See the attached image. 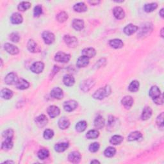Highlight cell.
Listing matches in <instances>:
<instances>
[{"label":"cell","instance_id":"35","mask_svg":"<svg viewBox=\"0 0 164 164\" xmlns=\"http://www.w3.org/2000/svg\"><path fill=\"white\" fill-rule=\"evenodd\" d=\"M99 136V132L96 130H92L87 133L86 137L89 139H96Z\"/></svg>","mask_w":164,"mask_h":164},{"label":"cell","instance_id":"36","mask_svg":"<svg viewBox=\"0 0 164 164\" xmlns=\"http://www.w3.org/2000/svg\"><path fill=\"white\" fill-rule=\"evenodd\" d=\"M158 7V4L156 3H148L144 5V10L145 12L149 13V12H151L154 10H156Z\"/></svg>","mask_w":164,"mask_h":164},{"label":"cell","instance_id":"51","mask_svg":"<svg viewBox=\"0 0 164 164\" xmlns=\"http://www.w3.org/2000/svg\"><path fill=\"white\" fill-rule=\"evenodd\" d=\"M99 2H99V1H90L89 2V3L92 5H96L98 3H99Z\"/></svg>","mask_w":164,"mask_h":164},{"label":"cell","instance_id":"22","mask_svg":"<svg viewBox=\"0 0 164 164\" xmlns=\"http://www.w3.org/2000/svg\"><path fill=\"white\" fill-rule=\"evenodd\" d=\"M138 27H137L136 25H134L133 24H128L124 28V32L127 35H131L134 33H135L138 30Z\"/></svg>","mask_w":164,"mask_h":164},{"label":"cell","instance_id":"50","mask_svg":"<svg viewBox=\"0 0 164 164\" xmlns=\"http://www.w3.org/2000/svg\"><path fill=\"white\" fill-rule=\"evenodd\" d=\"M58 71H59V68H58V66H56V65H55V68H53V72H54V73H51V74H52V76H55V74L57 73Z\"/></svg>","mask_w":164,"mask_h":164},{"label":"cell","instance_id":"28","mask_svg":"<svg viewBox=\"0 0 164 164\" xmlns=\"http://www.w3.org/2000/svg\"><path fill=\"white\" fill-rule=\"evenodd\" d=\"M69 147V144L67 142H63V143H58L55 145V150L56 152L62 153L65 151Z\"/></svg>","mask_w":164,"mask_h":164},{"label":"cell","instance_id":"29","mask_svg":"<svg viewBox=\"0 0 164 164\" xmlns=\"http://www.w3.org/2000/svg\"><path fill=\"white\" fill-rule=\"evenodd\" d=\"M63 82L65 86L71 87L74 84L75 80H74V78L71 75L66 74L64 76Z\"/></svg>","mask_w":164,"mask_h":164},{"label":"cell","instance_id":"1","mask_svg":"<svg viewBox=\"0 0 164 164\" xmlns=\"http://www.w3.org/2000/svg\"><path fill=\"white\" fill-rule=\"evenodd\" d=\"M111 93V88L109 85H106L105 87H102V88L97 90L94 94L92 95V97L96 99L101 100L104 99L105 97L109 96Z\"/></svg>","mask_w":164,"mask_h":164},{"label":"cell","instance_id":"17","mask_svg":"<svg viewBox=\"0 0 164 164\" xmlns=\"http://www.w3.org/2000/svg\"><path fill=\"white\" fill-rule=\"evenodd\" d=\"M133 99L130 96H126L123 97L121 100L122 105L124 106L126 109H129L133 105Z\"/></svg>","mask_w":164,"mask_h":164},{"label":"cell","instance_id":"24","mask_svg":"<svg viewBox=\"0 0 164 164\" xmlns=\"http://www.w3.org/2000/svg\"><path fill=\"white\" fill-rule=\"evenodd\" d=\"M58 126L62 130H65L68 128L70 126V121L69 120L65 117L60 118L58 121Z\"/></svg>","mask_w":164,"mask_h":164},{"label":"cell","instance_id":"55","mask_svg":"<svg viewBox=\"0 0 164 164\" xmlns=\"http://www.w3.org/2000/svg\"><path fill=\"white\" fill-rule=\"evenodd\" d=\"M4 163H14L13 162H12V161H10V162H8V161H7V162H5Z\"/></svg>","mask_w":164,"mask_h":164},{"label":"cell","instance_id":"43","mask_svg":"<svg viewBox=\"0 0 164 164\" xmlns=\"http://www.w3.org/2000/svg\"><path fill=\"white\" fill-rule=\"evenodd\" d=\"M68 19V15L65 12H61L56 15V20L60 23H64Z\"/></svg>","mask_w":164,"mask_h":164},{"label":"cell","instance_id":"53","mask_svg":"<svg viewBox=\"0 0 164 164\" xmlns=\"http://www.w3.org/2000/svg\"><path fill=\"white\" fill-rule=\"evenodd\" d=\"M100 163V162H99L98 160H92V161L91 162V163Z\"/></svg>","mask_w":164,"mask_h":164},{"label":"cell","instance_id":"9","mask_svg":"<svg viewBox=\"0 0 164 164\" xmlns=\"http://www.w3.org/2000/svg\"><path fill=\"white\" fill-rule=\"evenodd\" d=\"M78 106V102L74 100L65 101L64 103V109L66 112H72Z\"/></svg>","mask_w":164,"mask_h":164},{"label":"cell","instance_id":"11","mask_svg":"<svg viewBox=\"0 0 164 164\" xmlns=\"http://www.w3.org/2000/svg\"><path fill=\"white\" fill-rule=\"evenodd\" d=\"M4 48L5 49V51H7V53H8L10 55H17L19 53V50L18 49L17 47L16 46L10 44V43H6L4 46Z\"/></svg>","mask_w":164,"mask_h":164},{"label":"cell","instance_id":"47","mask_svg":"<svg viewBox=\"0 0 164 164\" xmlns=\"http://www.w3.org/2000/svg\"><path fill=\"white\" fill-rule=\"evenodd\" d=\"M99 144L97 142H94L91 144L89 146V151L92 153H96L99 150Z\"/></svg>","mask_w":164,"mask_h":164},{"label":"cell","instance_id":"42","mask_svg":"<svg viewBox=\"0 0 164 164\" xmlns=\"http://www.w3.org/2000/svg\"><path fill=\"white\" fill-rule=\"evenodd\" d=\"M31 3L28 2H23L21 3H20L18 5V10L19 11H26L28 9H29L31 7Z\"/></svg>","mask_w":164,"mask_h":164},{"label":"cell","instance_id":"40","mask_svg":"<svg viewBox=\"0 0 164 164\" xmlns=\"http://www.w3.org/2000/svg\"><path fill=\"white\" fill-rule=\"evenodd\" d=\"M115 153H116V150L114 147H109L105 150V151L104 152V155L106 157L111 158V157L114 156Z\"/></svg>","mask_w":164,"mask_h":164},{"label":"cell","instance_id":"32","mask_svg":"<svg viewBox=\"0 0 164 164\" xmlns=\"http://www.w3.org/2000/svg\"><path fill=\"white\" fill-rule=\"evenodd\" d=\"M73 8H74L75 12H80V13L86 12L87 10V7L86 6V5L83 2L76 3L74 6Z\"/></svg>","mask_w":164,"mask_h":164},{"label":"cell","instance_id":"6","mask_svg":"<svg viewBox=\"0 0 164 164\" xmlns=\"http://www.w3.org/2000/svg\"><path fill=\"white\" fill-rule=\"evenodd\" d=\"M43 39L44 41V43L47 44H51L54 43L55 40V35L51 33L49 31H45L42 34Z\"/></svg>","mask_w":164,"mask_h":164},{"label":"cell","instance_id":"33","mask_svg":"<svg viewBox=\"0 0 164 164\" xmlns=\"http://www.w3.org/2000/svg\"><path fill=\"white\" fill-rule=\"evenodd\" d=\"M13 96V92L8 89H3L1 91V97L5 99H10Z\"/></svg>","mask_w":164,"mask_h":164},{"label":"cell","instance_id":"4","mask_svg":"<svg viewBox=\"0 0 164 164\" xmlns=\"http://www.w3.org/2000/svg\"><path fill=\"white\" fill-rule=\"evenodd\" d=\"M71 55L64 52H58L55 56V60L62 63H67L70 60Z\"/></svg>","mask_w":164,"mask_h":164},{"label":"cell","instance_id":"30","mask_svg":"<svg viewBox=\"0 0 164 164\" xmlns=\"http://www.w3.org/2000/svg\"><path fill=\"white\" fill-rule=\"evenodd\" d=\"M142 137V134L140 131H133L130 134L128 137V140L129 141H135L140 139Z\"/></svg>","mask_w":164,"mask_h":164},{"label":"cell","instance_id":"27","mask_svg":"<svg viewBox=\"0 0 164 164\" xmlns=\"http://www.w3.org/2000/svg\"><path fill=\"white\" fill-rule=\"evenodd\" d=\"M105 119L101 115H98L96 117L94 120V126L97 129H102L105 126Z\"/></svg>","mask_w":164,"mask_h":164},{"label":"cell","instance_id":"20","mask_svg":"<svg viewBox=\"0 0 164 164\" xmlns=\"http://www.w3.org/2000/svg\"><path fill=\"white\" fill-rule=\"evenodd\" d=\"M152 109L150 106H146L145 107L144 109L142 115H141V119L143 121H146L147 119H150V118L151 117L152 115Z\"/></svg>","mask_w":164,"mask_h":164},{"label":"cell","instance_id":"54","mask_svg":"<svg viewBox=\"0 0 164 164\" xmlns=\"http://www.w3.org/2000/svg\"><path fill=\"white\" fill-rule=\"evenodd\" d=\"M163 28H162V30H161V32H160V35H161V37H163Z\"/></svg>","mask_w":164,"mask_h":164},{"label":"cell","instance_id":"12","mask_svg":"<svg viewBox=\"0 0 164 164\" xmlns=\"http://www.w3.org/2000/svg\"><path fill=\"white\" fill-rule=\"evenodd\" d=\"M35 121L36 122V125L40 128L44 127L48 122V120L45 115H40L36 117Z\"/></svg>","mask_w":164,"mask_h":164},{"label":"cell","instance_id":"31","mask_svg":"<svg viewBox=\"0 0 164 164\" xmlns=\"http://www.w3.org/2000/svg\"><path fill=\"white\" fill-rule=\"evenodd\" d=\"M13 147L12 138H5V140L3 142L2 144V149L3 150H9Z\"/></svg>","mask_w":164,"mask_h":164},{"label":"cell","instance_id":"48","mask_svg":"<svg viewBox=\"0 0 164 164\" xmlns=\"http://www.w3.org/2000/svg\"><path fill=\"white\" fill-rule=\"evenodd\" d=\"M156 124L157 125L161 128H163V112H162L156 118Z\"/></svg>","mask_w":164,"mask_h":164},{"label":"cell","instance_id":"3","mask_svg":"<svg viewBox=\"0 0 164 164\" xmlns=\"http://www.w3.org/2000/svg\"><path fill=\"white\" fill-rule=\"evenodd\" d=\"M95 85V81L93 79H88L81 82L80 84V89L85 92H88Z\"/></svg>","mask_w":164,"mask_h":164},{"label":"cell","instance_id":"49","mask_svg":"<svg viewBox=\"0 0 164 164\" xmlns=\"http://www.w3.org/2000/svg\"><path fill=\"white\" fill-rule=\"evenodd\" d=\"M10 39L14 43H18L20 39V37L17 33L14 32L10 35Z\"/></svg>","mask_w":164,"mask_h":164},{"label":"cell","instance_id":"52","mask_svg":"<svg viewBox=\"0 0 164 164\" xmlns=\"http://www.w3.org/2000/svg\"><path fill=\"white\" fill-rule=\"evenodd\" d=\"M159 14H160V16L162 17H163V8H162L160 10V12H159Z\"/></svg>","mask_w":164,"mask_h":164},{"label":"cell","instance_id":"16","mask_svg":"<svg viewBox=\"0 0 164 164\" xmlns=\"http://www.w3.org/2000/svg\"><path fill=\"white\" fill-rule=\"evenodd\" d=\"M68 159L69 162L71 163H76L80 162L81 160V155L79 152L77 151H73L71 152L68 156Z\"/></svg>","mask_w":164,"mask_h":164},{"label":"cell","instance_id":"5","mask_svg":"<svg viewBox=\"0 0 164 164\" xmlns=\"http://www.w3.org/2000/svg\"><path fill=\"white\" fill-rule=\"evenodd\" d=\"M64 40L65 44L70 48H75L78 45V40L74 36L66 35L64 36Z\"/></svg>","mask_w":164,"mask_h":164},{"label":"cell","instance_id":"19","mask_svg":"<svg viewBox=\"0 0 164 164\" xmlns=\"http://www.w3.org/2000/svg\"><path fill=\"white\" fill-rule=\"evenodd\" d=\"M15 85H16V87L19 90H25L27 89L30 87V84L28 83V81L26 80L20 78L18 80Z\"/></svg>","mask_w":164,"mask_h":164},{"label":"cell","instance_id":"13","mask_svg":"<svg viewBox=\"0 0 164 164\" xmlns=\"http://www.w3.org/2000/svg\"><path fill=\"white\" fill-rule=\"evenodd\" d=\"M51 96L53 97L55 99H61L63 98L64 93L63 90L59 87H55L51 91Z\"/></svg>","mask_w":164,"mask_h":164},{"label":"cell","instance_id":"26","mask_svg":"<svg viewBox=\"0 0 164 164\" xmlns=\"http://www.w3.org/2000/svg\"><path fill=\"white\" fill-rule=\"evenodd\" d=\"M10 20H11V22L13 24H20L23 22V18L22 17V15L19 13L15 12L12 15L11 18H10Z\"/></svg>","mask_w":164,"mask_h":164},{"label":"cell","instance_id":"41","mask_svg":"<svg viewBox=\"0 0 164 164\" xmlns=\"http://www.w3.org/2000/svg\"><path fill=\"white\" fill-rule=\"evenodd\" d=\"M49 155V152L46 149H41L38 152V157L40 160H45Z\"/></svg>","mask_w":164,"mask_h":164},{"label":"cell","instance_id":"46","mask_svg":"<svg viewBox=\"0 0 164 164\" xmlns=\"http://www.w3.org/2000/svg\"><path fill=\"white\" fill-rule=\"evenodd\" d=\"M43 13V8L41 5H37L33 10V15L35 17H39Z\"/></svg>","mask_w":164,"mask_h":164},{"label":"cell","instance_id":"44","mask_svg":"<svg viewBox=\"0 0 164 164\" xmlns=\"http://www.w3.org/2000/svg\"><path fill=\"white\" fill-rule=\"evenodd\" d=\"M54 136V132L52 130L47 129L44 132V138L45 139L49 140L51 138H52Z\"/></svg>","mask_w":164,"mask_h":164},{"label":"cell","instance_id":"8","mask_svg":"<svg viewBox=\"0 0 164 164\" xmlns=\"http://www.w3.org/2000/svg\"><path fill=\"white\" fill-rule=\"evenodd\" d=\"M149 95H150V96L151 97L153 101L158 99L159 97L162 96L160 89L157 86H153L151 87L150 90V92H149Z\"/></svg>","mask_w":164,"mask_h":164},{"label":"cell","instance_id":"10","mask_svg":"<svg viewBox=\"0 0 164 164\" xmlns=\"http://www.w3.org/2000/svg\"><path fill=\"white\" fill-rule=\"evenodd\" d=\"M18 80V77L16 74L14 73H10L5 77V81L7 85H14L16 84Z\"/></svg>","mask_w":164,"mask_h":164},{"label":"cell","instance_id":"21","mask_svg":"<svg viewBox=\"0 0 164 164\" xmlns=\"http://www.w3.org/2000/svg\"><path fill=\"white\" fill-rule=\"evenodd\" d=\"M81 54L83 56H87L89 58H93L96 55V50L92 48H85L81 51Z\"/></svg>","mask_w":164,"mask_h":164},{"label":"cell","instance_id":"18","mask_svg":"<svg viewBox=\"0 0 164 164\" xmlns=\"http://www.w3.org/2000/svg\"><path fill=\"white\" fill-rule=\"evenodd\" d=\"M89 64V58L87 56H81L77 60L76 65L78 68H85L87 65H88Z\"/></svg>","mask_w":164,"mask_h":164},{"label":"cell","instance_id":"45","mask_svg":"<svg viewBox=\"0 0 164 164\" xmlns=\"http://www.w3.org/2000/svg\"><path fill=\"white\" fill-rule=\"evenodd\" d=\"M2 135L5 138H13L14 131L12 129H8L3 132Z\"/></svg>","mask_w":164,"mask_h":164},{"label":"cell","instance_id":"38","mask_svg":"<svg viewBox=\"0 0 164 164\" xmlns=\"http://www.w3.org/2000/svg\"><path fill=\"white\" fill-rule=\"evenodd\" d=\"M139 86H140L139 82L137 80H134L131 81V83L129 85V87H128V89H129L130 92H135L139 89Z\"/></svg>","mask_w":164,"mask_h":164},{"label":"cell","instance_id":"39","mask_svg":"<svg viewBox=\"0 0 164 164\" xmlns=\"http://www.w3.org/2000/svg\"><path fill=\"white\" fill-rule=\"evenodd\" d=\"M87 127V123L85 121H81L78 122L76 125V130L82 132L84 131Z\"/></svg>","mask_w":164,"mask_h":164},{"label":"cell","instance_id":"2","mask_svg":"<svg viewBox=\"0 0 164 164\" xmlns=\"http://www.w3.org/2000/svg\"><path fill=\"white\" fill-rule=\"evenodd\" d=\"M153 29V28L152 24L150 23L144 24V25L141 27L139 33L138 34V36H139L140 37H147V35H150Z\"/></svg>","mask_w":164,"mask_h":164},{"label":"cell","instance_id":"7","mask_svg":"<svg viewBox=\"0 0 164 164\" xmlns=\"http://www.w3.org/2000/svg\"><path fill=\"white\" fill-rule=\"evenodd\" d=\"M44 68V64L42 62H37L33 63L30 68V70L33 73L39 74L42 73Z\"/></svg>","mask_w":164,"mask_h":164},{"label":"cell","instance_id":"25","mask_svg":"<svg viewBox=\"0 0 164 164\" xmlns=\"http://www.w3.org/2000/svg\"><path fill=\"white\" fill-rule=\"evenodd\" d=\"M72 26L77 31H80L84 28V22L83 20L75 19L73 20L72 23Z\"/></svg>","mask_w":164,"mask_h":164},{"label":"cell","instance_id":"37","mask_svg":"<svg viewBox=\"0 0 164 164\" xmlns=\"http://www.w3.org/2000/svg\"><path fill=\"white\" fill-rule=\"evenodd\" d=\"M27 47H28V49L30 51V52L35 53L36 52V51H37V44L33 40L30 39L27 44Z\"/></svg>","mask_w":164,"mask_h":164},{"label":"cell","instance_id":"23","mask_svg":"<svg viewBox=\"0 0 164 164\" xmlns=\"http://www.w3.org/2000/svg\"><path fill=\"white\" fill-rule=\"evenodd\" d=\"M109 45L112 48L115 49H120L124 46V43L121 39H115L109 41Z\"/></svg>","mask_w":164,"mask_h":164},{"label":"cell","instance_id":"15","mask_svg":"<svg viewBox=\"0 0 164 164\" xmlns=\"http://www.w3.org/2000/svg\"><path fill=\"white\" fill-rule=\"evenodd\" d=\"M113 14L117 19H122L125 17V12L121 7H116L113 10Z\"/></svg>","mask_w":164,"mask_h":164},{"label":"cell","instance_id":"34","mask_svg":"<svg viewBox=\"0 0 164 164\" xmlns=\"http://www.w3.org/2000/svg\"><path fill=\"white\" fill-rule=\"evenodd\" d=\"M124 140V138L122 136L120 135H114L112 137L110 140V142L113 145H118L120 144Z\"/></svg>","mask_w":164,"mask_h":164},{"label":"cell","instance_id":"14","mask_svg":"<svg viewBox=\"0 0 164 164\" xmlns=\"http://www.w3.org/2000/svg\"><path fill=\"white\" fill-rule=\"evenodd\" d=\"M47 112H48V115H49L51 118H55L56 117H57L60 113L59 108L55 105H51L49 106L47 110Z\"/></svg>","mask_w":164,"mask_h":164}]
</instances>
